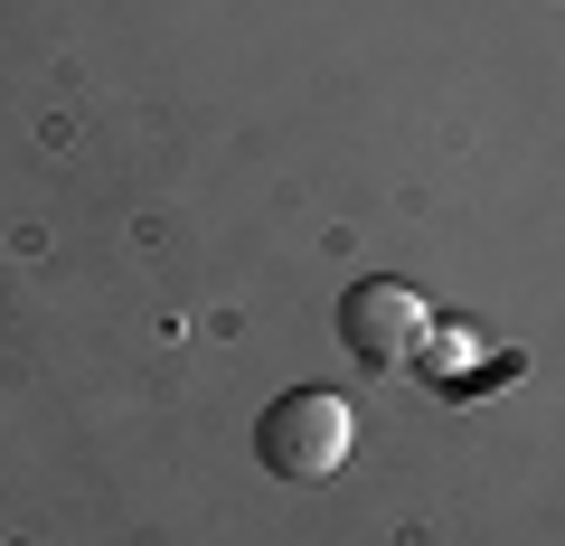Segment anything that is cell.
<instances>
[{
  "label": "cell",
  "mask_w": 565,
  "mask_h": 546,
  "mask_svg": "<svg viewBox=\"0 0 565 546\" xmlns=\"http://www.w3.org/2000/svg\"><path fill=\"white\" fill-rule=\"evenodd\" d=\"M349 443H359V415L330 386H292L282 405H264V425H255L264 471H282V481H330L349 462Z\"/></svg>",
  "instance_id": "1"
},
{
  "label": "cell",
  "mask_w": 565,
  "mask_h": 546,
  "mask_svg": "<svg viewBox=\"0 0 565 546\" xmlns=\"http://www.w3.org/2000/svg\"><path fill=\"white\" fill-rule=\"evenodd\" d=\"M340 340H349V358H367V367H405V358H424V340H434V311H424V292L415 283H349V302H340Z\"/></svg>",
  "instance_id": "2"
},
{
  "label": "cell",
  "mask_w": 565,
  "mask_h": 546,
  "mask_svg": "<svg viewBox=\"0 0 565 546\" xmlns=\"http://www.w3.org/2000/svg\"><path fill=\"white\" fill-rule=\"evenodd\" d=\"M434 358H444V367H481V330H462V321H434Z\"/></svg>",
  "instance_id": "3"
}]
</instances>
